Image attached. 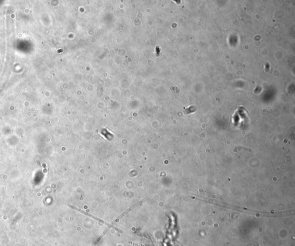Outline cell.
I'll return each instance as SVG.
<instances>
[{
    "label": "cell",
    "instance_id": "cell-1",
    "mask_svg": "<svg viewBox=\"0 0 295 246\" xmlns=\"http://www.w3.org/2000/svg\"><path fill=\"white\" fill-rule=\"evenodd\" d=\"M69 206H70V207H71V208L73 209L74 210H76V211H78V212H80V213H83V214H85V215H86V216H89V217H91V218L94 219L95 220H96V221H97V222H100V223L105 224L107 225H109V224H108V223H106V222H105L104 220H103L102 219H99V218H98V217H96V216H94L92 215L91 214H89V213H88V212H85V211H83V210H82V209L79 208L78 207H76L73 206V205H69Z\"/></svg>",
    "mask_w": 295,
    "mask_h": 246
}]
</instances>
